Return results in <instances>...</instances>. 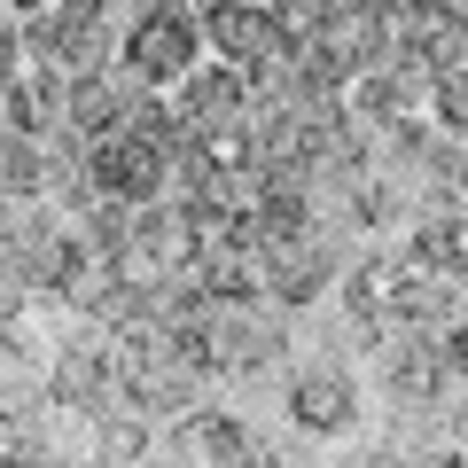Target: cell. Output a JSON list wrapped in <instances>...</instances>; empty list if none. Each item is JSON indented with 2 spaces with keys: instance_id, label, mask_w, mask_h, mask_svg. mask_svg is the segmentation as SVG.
Instances as JSON below:
<instances>
[{
  "instance_id": "cell-2",
  "label": "cell",
  "mask_w": 468,
  "mask_h": 468,
  "mask_svg": "<svg viewBox=\"0 0 468 468\" xmlns=\"http://www.w3.org/2000/svg\"><path fill=\"white\" fill-rule=\"evenodd\" d=\"M117 63L133 86H180L203 63V24L187 0H141L125 32H117Z\"/></svg>"
},
{
  "instance_id": "cell-6",
  "label": "cell",
  "mask_w": 468,
  "mask_h": 468,
  "mask_svg": "<svg viewBox=\"0 0 468 468\" xmlns=\"http://www.w3.org/2000/svg\"><path fill=\"white\" fill-rule=\"evenodd\" d=\"M414 258H421L430 273H445V282H461V196H445V203H430V211H421Z\"/></svg>"
},
{
  "instance_id": "cell-3",
  "label": "cell",
  "mask_w": 468,
  "mask_h": 468,
  "mask_svg": "<svg viewBox=\"0 0 468 468\" xmlns=\"http://www.w3.org/2000/svg\"><path fill=\"white\" fill-rule=\"evenodd\" d=\"M196 24H203V39H211V48L227 55V63H242V70L273 63V55L289 48L282 16H273V8H258V0H203V8H196Z\"/></svg>"
},
{
  "instance_id": "cell-1",
  "label": "cell",
  "mask_w": 468,
  "mask_h": 468,
  "mask_svg": "<svg viewBox=\"0 0 468 468\" xmlns=\"http://www.w3.org/2000/svg\"><path fill=\"white\" fill-rule=\"evenodd\" d=\"M86 187L101 203H156L172 187V110L133 101V110L86 133Z\"/></svg>"
},
{
  "instance_id": "cell-4",
  "label": "cell",
  "mask_w": 468,
  "mask_h": 468,
  "mask_svg": "<svg viewBox=\"0 0 468 468\" xmlns=\"http://www.w3.org/2000/svg\"><path fill=\"white\" fill-rule=\"evenodd\" d=\"M289 421L297 430H313V437H344L351 421H359V383H351L344 367H304L297 383H289Z\"/></svg>"
},
{
  "instance_id": "cell-7",
  "label": "cell",
  "mask_w": 468,
  "mask_h": 468,
  "mask_svg": "<svg viewBox=\"0 0 468 468\" xmlns=\"http://www.w3.org/2000/svg\"><path fill=\"white\" fill-rule=\"evenodd\" d=\"M0 8H8V16H39V8H48V0H0Z\"/></svg>"
},
{
  "instance_id": "cell-5",
  "label": "cell",
  "mask_w": 468,
  "mask_h": 468,
  "mask_svg": "<svg viewBox=\"0 0 468 468\" xmlns=\"http://www.w3.org/2000/svg\"><path fill=\"white\" fill-rule=\"evenodd\" d=\"M165 445H172V452H187V461H250L258 437L242 430L234 414H218V406H180Z\"/></svg>"
},
{
  "instance_id": "cell-8",
  "label": "cell",
  "mask_w": 468,
  "mask_h": 468,
  "mask_svg": "<svg viewBox=\"0 0 468 468\" xmlns=\"http://www.w3.org/2000/svg\"><path fill=\"white\" fill-rule=\"evenodd\" d=\"M0 218H8V203H0Z\"/></svg>"
}]
</instances>
